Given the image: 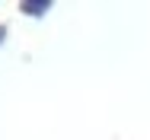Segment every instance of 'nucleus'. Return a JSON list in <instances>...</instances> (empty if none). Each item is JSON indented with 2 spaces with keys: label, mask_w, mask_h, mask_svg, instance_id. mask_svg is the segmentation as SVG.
I'll use <instances>...</instances> for the list:
<instances>
[{
  "label": "nucleus",
  "mask_w": 150,
  "mask_h": 140,
  "mask_svg": "<svg viewBox=\"0 0 150 140\" xmlns=\"http://www.w3.org/2000/svg\"><path fill=\"white\" fill-rule=\"evenodd\" d=\"M23 10H29L32 16H38L42 10H48V3H45V0H42V3H23Z\"/></svg>",
  "instance_id": "f257e3e1"
}]
</instances>
